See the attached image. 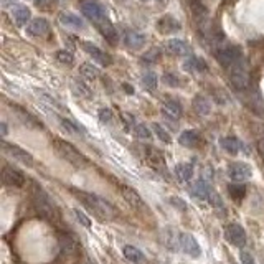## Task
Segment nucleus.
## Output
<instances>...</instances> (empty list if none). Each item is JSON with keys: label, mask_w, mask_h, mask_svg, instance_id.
Wrapping results in <instances>:
<instances>
[{"label": "nucleus", "mask_w": 264, "mask_h": 264, "mask_svg": "<svg viewBox=\"0 0 264 264\" xmlns=\"http://www.w3.org/2000/svg\"><path fill=\"white\" fill-rule=\"evenodd\" d=\"M10 4H15V0H4V5L7 7V5H10Z\"/></svg>", "instance_id": "obj_52"}, {"label": "nucleus", "mask_w": 264, "mask_h": 264, "mask_svg": "<svg viewBox=\"0 0 264 264\" xmlns=\"http://www.w3.org/2000/svg\"><path fill=\"white\" fill-rule=\"evenodd\" d=\"M32 201L33 206H35L37 213L42 218L48 221H53L58 218V210H56V205L50 198V195L45 192L42 185H38L37 182H32Z\"/></svg>", "instance_id": "obj_2"}, {"label": "nucleus", "mask_w": 264, "mask_h": 264, "mask_svg": "<svg viewBox=\"0 0 264 264\" xmlns=\"http://www.w3.org/2000/svg\"><path fill=\"white\" fill-rule=\"evenodd\" d=\"M229 80H231L233 86L236 89H239V91H243V89H246L249 86V83H251L249 71H248V68H246L243 60L229 68Z\"/></svg>", "instance_id": "obj_6"}, {"label": "nucleus", "mask_w": 264, "mask_h": 264, "mask_svg": "<svg viewBox=\"0 0 264 264\" xmlns=\"http://www.w3.org/2000/svg\"><path fill=\"white\" fill-rule=\"evenodd\" d=\"M81 12L96 25L108 20V10L98 0H81Z\"/></svg>", "instance_id": "obj_5"}, {"label": "nucleus", "mask_w": 264, "mask_h": 264, "mask_svg": "<svg viewBox=\"0 0 264 264\" xmlns=\"http://www.w3.org/2000/svg\"><path fill=\"white\" fill-rule=\"evenodd\" d=\"M38 98H40L42 101H45L48 106H52V108H56V109H63V106H61L58 101H56L55 98H52L50 94H47V93H38Z\"/></svg>", "instance_id": "obj_42"}, {"label": "nucleus", "mask_w": 264, "mask_h": 264, "mask_svg": "<svg viewBox=\"0 0 264 264\" xmlns=\"http://www.w3.org/2000/svg\"><path fill=\"white\" fill-rule=\"evenodd\" d=\"M122 252H124V257L129 261V262H132V264H144L145 261V256H144V252L137 249L136 246H131V244H127L124 246V249H122Z\"/></svg>", "instance_id": "obj_25"}, {"label": "nucleus", "mask_w": 264, "mask_h": 264, "mask_svg": "<svg viewBox=\"0 0 264 264\" xmlns=\"http://www.w3.org/2000/svg\"><path fill=\"white\" fill-rule=\"evenodd\" d=\"M73 195L76 200H80L81 203L86 206V210L89 213H93L94 216L99 220H111L114 216V206L109 201H106L104 198H101L99 195L91 193V192H84V190L73 188Z\"/></svg>", "instance_id": "obj_1"}, {"label": "nucleus", "mask_w": 264, "mask_h": 264, "mask_svg": "<svg viewBox=\"0 0 264 264\" xmlns=\"http://www.w3.org/2000/svg\"><path fill=\"white\" fill-rule=\"evenodd\" d=\"M53 147L56 152L60 154L61 159H65L68 164H71L75 168H86L89 165V160L84 157L75 145L66 142L63 139H53Z\"/></svg>", "instance_id": "obj_3"}, {"label": "nucleus", "mask_w": 264, "mask_h": 264, "mask_svg": "<svg viewBox=\"0 0 264 264\" xmlns=\"http://www.w3.org/2000/svg\"><path fill=\"white\" fill-rule=\"evenodd\" d=\"M80 73L84 78H86V80H96V78H98L96 66H93L91 63H83L80 66Z\"/></svg>", "instance_id": "obj_36"}, {"label": "nucleus", "mask_w": 264, "mask_h": 264, "mask_svg": "<svg viewBox=\"0 0 264 264\" xmlns=\"http://www.w3.org/2000/svg\"><path fill=\"white\" fill-rule=\"evenodd\" d=\"M56 60H58L60 63H63V65H73L75 56H73L70 52H66V50H60V52H56Z\"/></svg>", "instance_id": "obj_41"}, {"label": "nucleus", "mask_w": 264, "mask_h": 264, "mask_svg": "<svg viewBox=\"0 0 264 264\" xmlns=\"http://www.w3.org/2000/svg\"><path fill=\"white\" fill-rule=\"evenodd\" d=\"M224 236H226V239L233 246H236V248H243L246 244V233H244L243 226L238 223L226 224V228H224Z\"/></svg>", "instance_id": "obj_8"}, {"label": "nucleus", "mask_w": 264, "mask_h": 264, "mask_svg": "<svg viewBox=\"0 0 264 264\" xmlns=\"http://www.w3.org/2000/svg\"><path fill=\"white\" fill-rule=\"evenodd\" d=\"M178 246H180L185 254H188L192 257H198L201 254L198 241H196L190 233H180L178 234Z\"/></svg>", "instance_id": "obj_10"}, {"label": "nucleus", "mask_w": 264, "mask_h": 264, "mask_svg": "<svg viewBox=\"0 0 264 264\" xmlns=\"http://www.w3.org/2000/svg\"><path fill=\"white\" fill-rule=\"evenodd\" d=\"M157 84H159V80H157V76L154 73L147 71L145 75L142 76V86L145 89H149V91H155L157 89Z\"/></svg>", "instance_id": "obj_35"}, {"label": "nucleus", "mask_w": 264, "mask_h": 264, "mask_svg": "<svg viewBox=\"0 0 264 264\" xmlns=\"http://www.w3.org/2000/svg\"><path fill=\"white\" fill-rule=\"evenodd\" d=\"M2 136H7V126H5V122H2Z\"/></svg>", "instance_id": "obj_51"}, {"label": "nucleus", "mask_w": 264, "mask_h": 264, "mask_svg": "<svg viewBox=\"0 0 264 264\" xmlns=\"http://www.w3.org/2000/svg\"><path fill=\"white\" fill-rule=\"evenodd\" d=\"M178 142H180V145H183V147L193 149L198 145L200 136H198V132H195V131H183L180 134V137H178Z\"/></svg>", "instance_id": "obj_27"}, {"label": "nucleus", "mask_w": 264, "mask_h": 264, "mask_svg": "<svg viewBox=\"0 0 264 264\" xmlns=\"http://www.w3.org/2000/svg\"><path fill=\"white\" fill-rule=\"evenodd\" d=\"M73 89H75V93L78 96H83V98H91L93 93L91 89H89L88 84H84L83 81H75L73 83Z\"/></svg>", "instance_id": "obj_38"}, {"label": "nucleus", "mask_w": 264, "mask_h": 264, "mask_svg": "<svg viewBox=\"0 0 264 264\" xmlns=\"http://www.w3.org/2000/svg\"><path fill=\"white\" fill-rule=\"evenodd\" d=\"M167 50L175 56H187L190 53V45L185 40H178V38H172L165 43Z\"/></svg>", "instance_id": "obj_20"}, {"label": "nucleus", "mask_w": 264, "mask_h": 264, "mask_svg": "<svg viewBox=\"0 0 264 264\" xmlns=\"http://www.w3.org/2000/svg\"><path fill=\"white\" fill-rule=\"evenodd\" d=\"M81 47H83V50H84V52H86L88 55L93 56V60H96L98 63H101L103 66H109V65L112 63V58H111V56H109L108 53H104L101 48H98L96 45H93V43H89V42H83Z\"/></svg>", "instance_id": "obj_14"}, {"label": "nucleus", "mask_w": 264, "mask_h": 264, "mask_svg": "<svg viewBox=\"0 0 264 264\" xmlns=\"http://www.w3.org/2000/svg\"><path fill=\"white\" fill-rule=\"evenodd\" d=\"M183 70L188 71V73H205L208 70V65H206V61L201 58V56H188L187 60L183 61Z\"/></svg>", "instance_id": "obj_16"}, {"label": "nucleus", "mask_w": 264, "mask_h": 264, "mask_svg": "<svg viewBox=\"0 0 264 264\" xmlns=\"http://www.w3.org/2000/svg\"><path fill=\"white\" fill-rule=\"evenodd\" d=\"M257 150H259L261 159H262V162H264V139H261L259 142H257Z\"/></svg>", "instance_id": "obj_49"}, {"label": "nucleus", "mask_w": 264, "mask_h": 264, "mask_svg": "<svg viewBox=\"0 0 264 264\" xmlns=\"http://www.w3.org/2000/svg\"><path fill=\"white\" fill-rule=\"evenodd\" d=\"M215 55L216 60L223 68H231L233 65L239 63L243 60V50L238 45H220V47L215 48Z\"/></svg>", "instance_id": "obj_4"}, {"label": "nucleus", "mask_w": 264, "mask_h": 264, "mask_svg": "<svg viewBox=\"0 0 264 264\" xmlns=\"http://www.w3.org/2000/svg\"><path fill=\"white\" fill-rule=\"evenodd\" d=\"M60 22H61V25L73 28V30H80V28H83V25H84L81 17H78L76 14H71V12L60 14Z\"/></svg>", "instance_id": "obj_23"}, {"label": "nucleus", "mask_w": 264, "mask_h": 264, "mask_svg": "<svg viewBox=\"0 0 264 264\" xmlns=\"http://www.w3.org/2000/svg\"><path fill=\"white\" fill-rule=\"evenodd\" d=\"M190 193L195 198H200V200H208L210 198V193L211 190L208 187V183H206L205 178H200V180L193 182V185L190 187Z\"/></svg>", "instance_id": "obj_21"}, {"label": "nucleus", "mask_w": 264, "mask_h": 264, "mask_svg": "<svg viewBox=\"0 0 264 264\" xmlns=\"http://www.w3.org/2000/svg\"><path fill=\"white\" fill-rule=\"evenodd\" d=\"M58 243H60V249H61V254L63 256H75L78 252V248H80L78 241L68 233H60Z\"/></svg>", "instance_id": "obj_13"}, {"label": "nucleus", "mask_w": 264, "mask_h": 264, "mask_svg": "<svg viewBox=\"0 0 264 264\" xmlns=\"http://www.w3.org/2000/svg\"><path fill=\"white\" fill-rule=\"evenodd\" d=\"M122 119L126 121V124L131 127V126H134V116H131V114H127V112H122Z\"/></svg>", "instance_id": "obj_48"}, {"label": "nucleus", "mask_w": 264, "mask_h": 264, "mask_svg": "<svg viewBox=\"0 0 264 264\" xmlns=\"http://www.w3.org/2000/svg\"><path fill=\"white\" fill-rule=\"evenodd\" d=\"M134 131H136V136L139 139H142V140H150V139H152V132H150V129L145 124H137Z\"/></svg>", "instance_id": "obj_40"}, {"label": "nucleus", "mask_w": 264, "mask_h": 264, "mask_svg": "<svg viewBox=\"0 0 264 264\" xmlns=\"http://www.w3.org/2000/svg\"><path fill=\"white\" fill-rule=\"evenodd\" d=\"M99 121L103 122V124H108V122L112 121V111L109 108H103V109H99Z\"/></svg>", "instance_id": "obj_44"}, {"label": "nucleus", "mask_w": 264, "mask_h": 264, "mask_svg": "<svg viewBox=\"0 0 264 264\" xmlns=\"http://www.w3.org/2000/svg\"><path fill=\"white\" fill-rule=\"evenodd\" d=\"M228 175L233 182L243 183L252 177V168L246 162H233L228 168Z\"/></svg>", "instance_id": "obj_7"}, {"label": "nucleus", "mask_w": 264, "mask_h": 264, "mask_svg": "<svg viewBox=\"0 0 264 264\" xmlns=\"http://www.w3.org/2000/svg\"><path fill=\"white\" fill-rule=\"evenodd\" d=\"M60 122H61V126H63V129L66 132H70V134H81L84 132V129L81 126H78L75 121H71V119H66V117H60Z\"/></svg>", "instance_id": "obj_34"}, {"label": "nucleus", "mask_w": 264, "mask_h": 264, "mask_svg": "<svg viewBox=\"0 0 264 264\" xmlns=\"http://www.w3.org/2000/svg\"><path fill=\"white\" fill-rule=\"evenodd\" d=\"M154 132H155V136L159 137V140H162L164 144H170L172 142V137H170V134H168L164 127H162L160 124H154Z\"/></svg>", "instance_id": "obj_39"}, {"label": "nucleus", "mask_w": 264, "mask_h": 264, "mask_svg": "<svg viewBox=\"0 0 264 264\" xmlns=\"http://www.w3.org/2000/svg\"><path fill=\"white\" fill-rule=\"evenodd\" d=\"M28 35L32 37H45L50 32V24L45 19H35L30 22V25L27 27Z\"/></svg>", "instance_id": "obj_17"}, {"label": "nucleus", "mask_w": 264, "mask_h": 264, "mask_svg": "<svg viewBox=\"0 0 264 264\" xmlns=\"http://www.w3.org/2000/svg\"><path fill=\"white\" fill-rule=\"evenodd\" d=\"M144 154H145V160H147V164L150 167H154V168H162V167H165V160H164V155H162L160 150H157L154 147H145L144 149Z\"/></svg>", "instance_id": "obj_18"}, {"label": "nucleus", "mask_w": 264, "mask_h": 264, "mask_svg": "<svg viewBox=\"0 0 264 264\" xmlns=\"http://www.w3.org/2000/svg\"><path fill=\"white\" fill-rule=\"evenodd\" d=\"M12 109L17 112V116L20 117V121L24 122L25 126H28V127H37V129H38V127H42V124L35 119V117H33L32 114H28V112L24 111L22 108H19V106H12Z\"/></svg>", "instance_id": "obj_31"}, {"label": "nucleus", "mask_w": 264, "mask_h": 264, "mask_svg": "<svg viewBox=\"0 0 264 264\" xmlns=\"http://www.w3.org/2000/svg\"><path fill=\"white\" fill-rule=\"evenodd\" d=\"M124 43L127 48L131 50H140L145 45V35L134 30H127L124 33Z\"/></svg>", "instance_id": "obj_19"}, {"label": "nucleus", "mask_w": 264, "mask_h": 264, "mask_svg": "<svg viewBox=\"0 0 264 264\" xmlns=\"http://www.w3.org/2000/svg\"><path fill=\"white\" fill-rule=\"evenodd\" d=\"M221 147L226 150L228 154L231 155H236L241 152V149H243V144H241V140L234 136H228V137H223L221 139Z\"/></svg>", "instance_id": "obj_24"}, {"label": "nucleus", "mask_w": 264, "mask_h": 264, "mask_svg": "<svg viewBox=\"0 0 264 264\" xmlns=\"http://www.w3.org/2000/svg\"><path fill=\"white\" fill-rule=\"evenodd\" d=\"M162 111H164L165 116L172 117V119H180L182 104L178 103V101H175V99H167L164 103V108H162Z\"/></svg>", "instance_id": "obj_26"}, {"label": "nucleus", "mask_w": 264, "mask_h": 264, "mask_svg": "<svg viewBox=\"0 0 264 264\" xmlns=\"http://www.w3.org/2000/svg\"><path fill=\"white\" fill-rule=\"evenodd\" d=\"M160 60V50L159 48H150L149 52H145L142 56V63L145 65H154Z\"/></svg>", "instance_id": "obj_37"}, {"label": "nucleus", "mask_w": 264, "mask_h": 264, "mask_svg": "<svg viewBox=\"0 0 264 264\" xmlns=\"http://www.w3.org/2000/svg\"><path fill=\"white\" fill-rule=\"evenodd\" d=\"M2 180L9 187H24L25 175L20 170H17L12 165H4L2 168Z\"/></svg>", "instance_id": "obj_11"}, {"label": "nucleus", "mask_w": 264, "mask_h": 264, "mask_svg": "<svg viewBox=\"0 0 264 264\" xmlns=\"http://www.w3.org/2000/svg\"><path fill=\"white\" fill-rule=\"evenodd\" d=\"M98 28H99V32H101V35H103L111 45H116L117 42H119V33H117L114 25H112L109 20H106V22H103V24H99Z\"/></svg>", "instance_id": "obj_22"}, {"label": "nucleus", "mask_w": 264, "mask_h": 264, "mask_svg": "<svg viewBox=\"0 0 264 264\" xmlns=\"http://www.w3.org/2000/svg\"><path fill=\"white\" fill-rule=\"evenodd\" d=\"M55 0H37V7L40 10H52Z\"/></svg>", "instance_id": "obj_45"}, {"label": "nucleus", "mask_w": 264, "mask_h": 264, "mask_svg": "<svg viewBox=\"0 0 264 264\" xmlns=\"http://www.w3.org/2000/svg\"><path fill=\"white\" fill-rule=\"evenodd\" d=\"M73 213H75V216H76V220L80 221L83 226H86V228H91V221H89V218L84 215V213L81 211V210H78V208H75L73 210Z\"/></svg>", "instance_id": "obj_43"}, {"label": "nucleus", "mask_w": 264, "mask_h": 264, "mask_svg": "<svg viewBox=\"0 0 264 264\" xmlns=\"http://www.w3.org/2000/svg\"><path fill=\"white\" fill-rule=\"evenodd\" d=\"M12 17H14V22L19 27H24L27 25V22L30 20V17H32V12H30V9L28 7H17L12 10Z\"/></svg>", "instance_id": "obj_30"}, {"label": "nucleus", "mask_w": 264, "mask_h": 264, "mask_svg": "<svg viewBox=\"0 0 264 264\" xmlns=\"http://www.w3.org/2000/svg\"><path fill=\"white\" fill-rule=\"evenodd\" d=\"M168 201H170L172 205H175V208H178L180 211H185V210H187V203H185L183 200L178 198V196H172V198L168 200Z\"/></svg>", "instance_id": "obj_46"}, {"label": "nucleus", "mask_w": 264, "mask_h": 264, "mask_svg": "<svg viewBox=\"0 0 264 264\" xmlns=\"http://www.w3.org/2000/svg\"><path fill=\"white\" fill-rule=\"evenodd\" d=\"M241 262L243 264H256L254 262V257L251 256V252H246V251H241Z\"/></svg>", "instance_id": "obj_47"}, {"label": "nucleus", "mask_w": 264, "mask_h": 264, "mask_svg": "<svg viewBox=\"0 0 264 264\" xmlns=\"http://www.w3.org/2000/svg\"><path fill=\"white\" fill-rule=\"evenodd\" d=\"M157 30L162 35H170V33H177L182 30V24L173 15H164L157 22Z\"/></svg>", "instance_id": "obj_12"}, {"label": "nucleus", "mask_w": 264, "mask_h": 264, "mask_svg": "<svg viewBox=\"0 0 264 264\" xmlns=\"http://www.w3.org/2000/svg\"><path fill=\"white\" fill-rule=\"evenodd\" d=\"M119 192H121V195H122V198H124L127 203L132 206L134 210L144 208V201H142V198H140V195H139L134 188L127 187V185H119Z\"/></svg>", "instance_id": "obj_15"}, {"label": "nucleus", "mask_w": 264, "mask_h": 264, "mask_svg": "<svg viewBox=\"0 0 264 264\" xmlns=\"http://www.w3.org/2000/svg\"><path fill=\"white\" fill-rule=\"evenodd\" d=\"M228 193L234 201H241L246 196V187L243 183L233 182V183L228 185Z\"/></svg>", "instance_id": "obj_32"}, {"label": "nucleus", "mask_w": 264, "mask_h": 264, "mask_svg": "<svg viewBox=\"0 0 264 264\" xmlns=\"http://www.w3.org/2000/svg\"><path fill=\"white\" fill-rule=\"evenodd\" d=\"M122 88H124V89H126V91H127L129 94H132V93H134V89H132L131 86H129V84H122Z\"/></svg>", "instance_id": "obj_50"}, {"label": "nucleus", "mask_w": 264, "mask_h": 264, "mask_svg": "<svg viewBox=\"0 0 264 264\" xmlns=\"http://www.w3.org/2000/svg\"><path fill=\"white\" fill-rule=\"evenodd\" d=\"M175 175L180 182H188L192 180L193 177V165L190 162H185V164H178L175 167Z\"/></svg>", "instance_id": "obj_29"}, {"label": "nucleus", "mask_w": 264, "mask_h": 264, "mask_svg": "<svg viewBox=\"0 0 264 264\" xmlns=\"http://www.w3.org/2000/svg\"><path fill=\"white\" fill-rule=\"evenodd\" d=\"M2 147H4V152L9 154L10 157H14L17 162H20V164H24L27 167L33 165V157H32V154H28L25 149H22L15 144H9V142H5V140H4Z\"/></svg>", "instance_id": "obj_9"}, {"label": "nucleus", "mask_w": 264, "mask_h": 264, "mask_svg": "<svg viewBox=\"0 0 264 264\" xmlns=\"http://www.w3.org/2000/svg\"><path fill=\"white\" fill-rule=\"evenodd\" d=\"M193 109H195V112H198L200 116H208L211 111V104L205 96L196 94V96L193 98Z\"/></svg>", "instance_id": "obj_28"}, {"label": "nucleus", "mask_w": 264, "mask_h": 264, "mask_svg": "<svg viewBox=\"0 0 264 264\" xmlns=\"http://www.w3.org/2000/svg\"><path fill=\"white\" fill-rule=\"evenodd\" d=\"M162 83L167 84L168 88H180L182 86L180 78H178L175 73H172V71H167V73L162 75Z\"/></svg>", "instance_id": "obj_33"}]
</instances>
